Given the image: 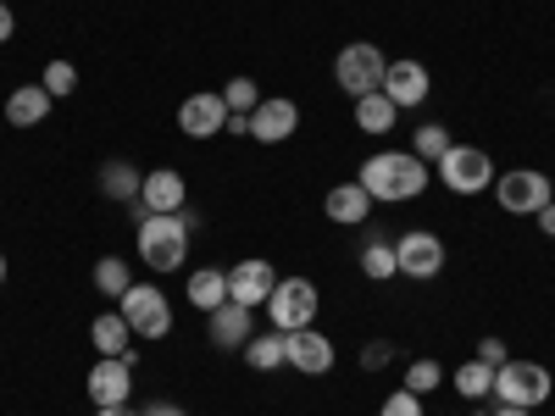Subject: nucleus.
Wrapping results in <instances>:
<instances>
[{"label": "nucleus", "mask_w": 555, "mask_h": 416, "mask_svg": "<svg viewBox=\"0 0 555 416\" xmlns=\"http://www.w3.org/2000/svg\"><path fill=\"white\" fill-rule=\"evenodd\" d=\"M139 206H145V217L151 211H183V206H190V183H183L178 167H151L145 190H139Z\"/></svg>", "instance_id": "obj_15"}, {"label": "nucleus", "mask_w": 555, "mask_h": 416, "mask_svg": "<svg viewBox=\"0 0 555 416\" xmlns=\"http://www.w3.org/2000/svg\"><path fill=\"white\" fill-rule=\"evenodd\" d=\"M272 289H278V272H272V261H261V256H245L234 272H228V300H240V306H250V311H261V306L272 300Z\"/></svg>", "instance_id": "obj_12"}, {"label": "nucleus", "mask_w": 555, "mask_h": 416, "mask_svg": "<svg viewBox=\"0 0 555 416\" xmlns=\"http://www.w3.org/2000/svg\"><path fill=\"white\" fill-rule=\"evenodd\" d=\"M95 416H145V411H133V405H101Z\"/></svg>", "instance_id": "obj_38"}, {"label": "nucleus", "mask_w": 555, "mask_h": 416, "mask_svg": "<svg viewBox=\"0 0 555 416\" xmlns=\"http://www.w3.org/2000/svg\"><path fill=\"white\" fill-rule=\"evenodd\" d=\"M439 384H444V361L423 355V361H411V366H405V389H411V394H423V400H428Z\"/></svg>", "instance_id": "obj_29"}, {"label": "nucleus", "mask_w": 555, "mask_h": 416, "mask_svg": "<svg viewBox=\"0 0 555 416\" xmlns=\"http://www.w3.org/2000/svg\"><path fill=\"white\" fill-rule=\"evenodd\" d=\"M190 234H195V217H183V211H151L145 222L133 227V250L145 256L151 272H178L183 256H190Z\"/></svg>", "instance_id": "obj_2"}, {"label": "nucleus", "mask_w": 555, "mask_h": 416, "mask_svg": "<svg viewBox=\"0 0 555 416\" xmlns=\"http://www.w3.org/2000/svg\"><path fill=\"white\" fill-rule=\"evenodd\" d=\"M356 183L373 200H384V206H400V200H416L434 183V167L428 161H416L411 151H378V156H366L361 161V172H356Z\"/></svg>", "instance_id": "obj_1"}, {"label": "nucleus", "mask_w": 555, "mask_h": 416, "mask_svg": "<svg viewBox=\"0 0 555 416\" xmlns=\"http://www.w3.org/2000/svg\"><path fill=\"white\" fill-rule=\"evenodd\" d=\"M300 128V106L289 95H261V106L250 112V139L256 145H284Z\"/></svg>", "instance_id": "obj_11"}, {"label": "nucleus", "mask_w": 555, "mask_h": 416, "mask_svg": "<svg viewBox=\"0 0 555 416\" xmlns=\"http://www.w3.org/2000/svg\"><path fill=\"white\" fill-rule=\"evenodd\" d=\"M478 361H483V366H494V373H500V366L512 361V355H505V339H478Z\"/></svg>", "instance_id": "obj_34"}, {"label": "nucleus", "mask_w": 555, "mask_h": 416, "mask_svg": "<svg viewBox=\"0 0 555 416\" xmlns=\"http://www.w3.org/2000/svg\"><path fill=\"white\" fill-rule=\"evenodd\" d=\"M117 311H122V322L133 328V339H167L172 334V300L156 284H133L117 300Z\"/></svg>", "instance_id": "obj_7"}, {"label": "nucleus", "mask_w": 555, "mask_h": 416, "mask_svg": "<svg viewBox=\"0 0 555 416\" xmlns=\"http://www.w3.org/2000/svg\"><path fill=\"white\" fill-rule=\"evenodd\" d=\"M395 122H400V106L384 95V89H378V95H361V101H356V128H361V133L384 139Z\"/></svg>", "instance_id": "obj_21"}, {"label": "nucleus", "mask_w": 555, "mask_h": 416, "mask_svg": "<svg viewBox=\"0 0 555 416\" xmlns=\"http://www.w3.org/2000/svg\"><path fill=\"white\" fill-rule=\"evenodd\" d=\"M0 284H7V256H0Z\"/></svg>", "instance_id": "obj_40"}, {"label": "nucleus", "mask_w": 555, "mask_h": 416, "mask_svg": "<svg viewBox=\"0 0 555 416\" xmlns=\"http://www.w3.org/2000/svg\"><path fill=\"white\" fill-rule=\"evenodd\" d=\"M489 416H533V411H522V405H500V400H494V411H489Z\"/></svg>", "instance_id": "obj_39"}, {"label": "nucleus", "mask_w": 555, "mask_h": 416, "mask_svg": "<svg viewBox=\"0 0 555 416\" xmlns=\"http://www.w3.org/2000/svg\"><path fill=\"white\" fill-rule=\"evenodd\" d=\"M428 89H434V78H428L423 62H389V73H384V95H389L400 112L423 106V101H428Z\"/></svg>", "instance_id": "obj_16"}, {"label": "nucleus", "mask_w": 555, "mask_h": 416, "mask_svg": "<svg viewBox=\"0 0 555 416\" xmlns=\"http://www.w3.org/2000/svg\"><path fill=\"white\" fill-rule=\"evenodd\" d=\"M145 416H190V411L172 405V400H151V405H145Z\"/></svg>", "instance_id": "obj_36"}, {"label": "nucleus", "mask_w": 555, "mask_h": 416, "mask_svg": "<svg viewBox=\"0 0 555 416\" xmlns=\"http://www.w3.org/2000/svg\"><path fill=\"white\" fill-rule=\"evenodd\" d=\"M539 217V227H544V239H555V200L544 206V211H533Z\"/></svg>", "instance_id": "obj_37"}, {"label": "nucleus", "mask_w": 555, "mask_h": 416, "mask_svg": "<svg viewBox=\"0 0 555 416\" xmlns=\"http://www.w3.org/2000/svg\"><path fill=\"white\" fill-rule=\"evenodd\" d=\"M139 190H145V172H139L133 161H106L101 167V195L106 200H139Z\"/></svg>", "instance_id": "obj_22"}, {"label": "nucleus", "mask_w": 555, "mask_h": 416, "mask_svg": "<svg viewBox=\"0 0 555 416\" xmlns=\"http://www.w3.org/2000/svg\"><path fill=\"white\" fill-rule=\"evenodd\" d=\"M361 272L373 277V284H389V277H400L395 239H366V245H361Z\"/></svg>", "instance_id": "obj_25"}, {"label": "nucleus", "mask_w": 555, "mask_h": 416, "mask_svg": "<svg viewBox=\"0 0 555 416\" xmlns=\"http://www.w3.org/2000/svg\"><path fill=\"white\" fill-rule=\"evenodd\" d=\"M190 306L195 311H217V306H228V272H217V266H201V272H190Z\"/></svg>", "instance_id": "obj_23"}, {"label": "nucleus", "mask_w": 555, "mask_h": 416, "mask_svg": "<svg viewBox=\"0 0 555 416\" xmlns=\"http://www.w3.org/2000/svg\"><path fill=\"white\" fill-rule=\"evenodd\" d=\"M95 289H101L106 300H122V295L133 289V266H128L122 256H101V261H95Z\"/></svg>", "instance_id": "obj_26"}, {"label": "nucleus", "mask_w": 555, "mask_h": 416, "mask_svg": "<svg viewBox=\"0 0 555 416\" xmlns=\"http://www.w3.org/2000/svg\"><path fill=\"white\" fill-rule=\"evenodd\" d=\"M222 101H228V112H256L261 106V89H256V78H228L222 83Z\"/></svg>", "instance_id": "obj_30"}, {"label": "nucleus", "mask_w": 555, "mask_h": 416, "mask_svg": "<svg viewBox=\"0 0 555 416\" xmlns=\"http://www.w3.org/2000/svg\"><path fill=\"white\" fill-rule=\"evenodd\" d=\"M450 145H455V139H450V128H444V122H423V128H416V139H411V156L434 167Z\"/></svg>", "instance_id": "obj_27"}, {"label": "nucleus", "mask_w": 555, "mask_h": 416, "mask_svg": "<svg viewBox=\"0 0 555 416\" xmlns=\"http://www.w3.org/2000/svg\"><path fill=\"white\" fill-rule=\"evenodd\" d=\"M39 83L51 89V101H62V95H73V89H78V67L73 62H51V67L39 73Z\"/></svg>", "instance_id": "obj_31"}, {"label": "nucleus", "mask_w": 555, "mask_h": 416, "mask_svg": "<svg viewBox=\"0 0 555 416\" xmlns=\"http://www.w3.org/2000/svg\"><path fill=\"white\" fill-rule=\"evenodd\" d=\"M434 172H439V183L450 195H483V190H494V161H489L483 145H450L434 161Z\"/></svg>", "instance_id": "obj_4"}, {"label": "nucleus", "mask_w": 555, "mask_h": 416, "mask_svg": "<svg viewBox=\"0 0 555 416\" xmlns=\"http://www.w3.org/2000/svg\"><path fill=\"white\" fill-rule=\"evenodd\" d=\"M389 361H395V344H389V339H373V344H361V366H366V373H384Z\"/></svg>", "instance_id": "obj_33"}, {"label": "nucleus", "mask_w": 555, "mask_h": 416, "mask_svg": "<svg viewBox=\"0 0 555 416\" xmlns=\"http://www.w3.org/2000/svg\"><path fill=\"white\" fill-rule=\"evenodd\" d=\"M12 34H17V12L7 6V0H0V44H7Z\"/></svg>", "instance_id": "obj_35"}, {"label": "nucleus", "mask_w": 555, "mask_h": 416, "mask_svg": "<svg viewBox=\"0 0 555 416\" xmlns=\"http://www.w3.org/2000/svg\"><path fill=\"white\" fill-rule=\"evenodd\" d=\"M373 206H378V200L366 195L356 178H350V183H334V190H328V200H322L328 222H339V227H356V222H366V217H373Z\"/></svg>", "instance_id": "obj_18"}, {"label": "nucleus", "mask_w": 555, "mask_h": 416, "mask_svg": "<svg viewBox=\"0 0 555 416\" xmlns=\"http://www.w3.org/2000/svg\"><path fill=\"white\" fill-rule=\"evenodd\" d=\"M550 389H555V378H550L544 361H505L500 373H494V400H500V405L533 411V405L550 400Z\"/></svg>", "instance_id": "obj_5"}, {"label": "nucleus", "mask_w": 555, "mask_h": 416, "mask_svg": "<svg viewBox=\"0 0 555 416\" xmlns=\"http://www.w3.org/2000/svg\"><path fill=\"white\" fill-rule=\"evenodd\" d=\"M261 311L272 316L278 334H300V328H317L322 295H317L311 277H278V289H272V300H267Z\"/></svg>", "instance_id": "obj_3"}, {"label": "nucleus", "mask_w": 555, "mask_h": 416, "mask_svg": "<svg viewBox=\"0 0 555 416\" xmlns=\"http://www.w3.org/2000/svg\"><path fill=\"white\" fill-rule=\"evenodd\" d=\"M83 389H89V400H95V411L101 405H128V394H133V355H101L95 366H89Z\"/></svg>", "instance_id": "obj_9"}, {"label": "nucleus", "mask_w": 555, "mask_h": 416, "mask_svg": "<svg viewBox=\"0 0 555 416\" xmlns=\"http://www.w3.org/2000/svg\"><path fill=\"white\" fill-rule=\"evenodd\" d=\"M206 339H211L217 350H245V344L256 339V311L240 306V300L217 306V311L206 316Z\"/></svg>", "instance_id": "obj_13"}, {"label": "nucleus", "mask_w": 555, "mask_h": 416, "mask_svg": "<svg viewBox=\"0 0 555 416\" xmlns=\"http://www.w3.org/2000/svg\"><path fill=\"white\" fill-rule=\"evenodd\" d=\"M400 256V277H439L444 272V239L428 234V227H411V234L395 239Z\"/></svg>", "instance_id": "obj_10"}, {"label": "nucleus", "mask_w": 555, "mask_h": 416, "mask_svg": "<svg viewBox=\"0 0 555 416\" xmlns=\"http://www.w3.org/2000/svg\"><path fill=\"white\" fill-rule=\"evenodd\" d=\"M289 339V366L306 378H322V373H334V339L328 334H317V328H300V334H284Z\"/></svg>", "instance_id": "obj_17"}, {"label": "nucleus", "mask_w": 555, "mask_h": 416, "mask_svg": "<svg viewBox=\"0 0 555 416\" xmlns=\"http://www.w3.org/2000/svg\"><path fill=\"white\" fill-rule=\"evenodd\" d=\"M494 195H500V211H512V217H533L555 200V183L539 172V167H512V172H500L494 178Z\"/></svg>", "instance_id": "obj_8"}, {"label": "nucleus", "mask_w": 555, "mask_h": 416, "mask_svg": "<svg viewBox=\"0 0 555 416\" xmlns=\"http://www.w3.org/2000/svg\"><path fill=\"white\" fill-rule=\"evenodd\" d=\"M455 389L467 394V400H489L494 394V366H483L478 355L467 366H455Z\"/></svg>", "instance_id": "obj_28"}, {"label": "nucleus", "mask_w": 555, "mask_h": 416, "mask_svg": "<svg viewBox=\"0 0 555 416\" xmlns=\"http://www.w3.org/2000/svg\"><path fill=\"white\" fill-rule=\"evenodd\" d=\"M44 117H51V89L44 83H23L7 95V122L12 128H39Z\"/></svg>", "instance_id": "obj_19"}, {"label": "nucleus", "mask_w": 555, "mask_h": 416, "mask_svg": "<svg viewBox=\"0 0 555 416\" xmlns=\"http://www.w3.org/2000/svg\"><path fill=\"white\" fill-rule=\"evenodd\" d=\"M378 416H423V394H411V389H395L384 405H378Z\"/></svg>", "instance_id": "obj_32"}, {"label": "nucleus", "mask_w": 555, "mask_h": 416, "mask_svg": "<svg viewBox=\"0 0 555 416\" xmlns=\"http://www.w3.org/2000/svg\"><path fill=\"white\" fill-rule=\"evenodd\" d=\"M245 361L256 366V373H278V366H289V339L284 334H256L250 344H245Z\"/></svg>", "instance_id": "obj_24"}, {"label": "nucleus", "mask_w": 555, "mask_h": 416, "mask_svg": "<svg viewBox=\"0 0 555 416\" xmlns=\"http://www.w3.org/2000/svg\"><path fill=\"white\" fill-rule=\"evenodd\" d=\"M384 73H389V56L378 51V44H345L339 51V62H334V78H339V89L350 101H361V95H378L384 89Z\"/></svg>", "instance_id": "obj_6"}, {"label": "nucleus", "mask_w": 555, "mask_h": 416, "mask_svg": "<svg viewBox=\"0 0 555 416\" xmlns=\"http://www.w3.org/2000/svg\"><path fill=\"white\" fill-rule=\"evenodd\" d=\"M89 344H95V355H133V328L122 322V311H101L89 322Z\"/></svg>", "instance_id": "obj_20"}, {"label": "nucleus", "mask_w": 555, "mask_h": 416, "mask_svg": "<svg viewBox=\"0 0 555 416\" xmlns=\"http://www.w3.org/2000/svg\"><path fill=\"white\" fill-rule=\"evenodd\" d=\"M178 128H183V139H211V133H222L228 128V101H222V89L211 95V89H201V95H190L178 106Z\"/></svg>", "instance_id": "obj_14"}]
</instances>
